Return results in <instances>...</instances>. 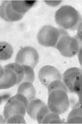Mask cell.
Here are the masks:
<instances>
[{
  "label": "cell",
  "instance_id": "obj_11",
  "mask_svg": "<svg viewBox=\"0 0 82 124\" xmlns=\"http://www.w3.org/2000/svg\"><path fill=\"white\" fill-rule=\"evenodd\" d=\"M13 9L17 13L25 15L27 12H28L34 5L37 1H20V0H13L10 1Z\"/></svg>",
  "mask_w": 82,
  "mask_h": 124
},
{
  "label": "cell",
  "instance_id": "obj_19",
  "mask_svg": "<svg viewBox=\"0 0 82 124\" xmlns=\"http://www.w3.org/2000/svg\"><path fill=\"white\" fill-rule=\"evenodd\" d=\"M81 103H78L76 105L74 106L73 109L71 110V112L69 113L67 117L66 120H69L71 118H73V117H82V112H81Z\"/></svg>",
  "mask_w": 82,
  "mask_h": 124
},
{
  "label": "cell",
  "instance_id": "obj_1",
  "mask_svg": "<svg viewBox=\"0 0 82 124\" xmlns=\"http://www.w3.org/2000/svg\"><path fill=\"white\" fill-rule=\"evenodd\" d=\"M55 21L61 29L75 31L81 25V15L72 6L65 5L56 12Z\"/></svg>",
  "mask_w": 82,
  "mask_h": 124
},
{
  "label": "cell",
  "instance_id": "obj_13",
  "mask_svg": "<svg viewBox=\"0 0 82 124\" xmlns=\"http://www.w3.org/2000/svg\"><path fill=\"white\" fill-rule=\"evenodd\" d=\"M44 105H46V103L43 101H41L39 99L34 98V99L28 101V104L27 106V113L31 118L36 119L38 111Z\"/></svg>",
  "mask_w": 82,
  "mask_h": 124
},
{
  "label": "cell",
  "instance_id": "obj_5",
  "mask_svg": "<svg viewBox=\"0 0 82 124\" xmlns=\"http://www.w3.org/2000/svg\"><path fill=\"white\" fill-rule=\"evenodd\" d=\"M79 41L71 36H63L60 37L59 41L56 46L57 51L65 57H74L79 53L81 46Z\"/></svg>",
  "mask_w": 82,
  "mask_h": 124
},
{
  "label": "cell",
  "instance_id": "obj_15",
  "mask_svg": "<svg viewBox=\"0 0 82 124\" xmlns=\"http://www.w3.org/2000/svg\"><path fill=\"white\" fill-rule=\"evenodd\" d=\"M3 68L10 69L15 72V74L17 76V84H20L21 82H23V77H24V70H23V68L21 65L15 62V63H11L8 64V65H6Z\"/></svg>",
  "mask_w": 82,
  "mask_h": 124
},
{
  "label": "cell",
  "instance_id": "obj_23",
  "mask_svg": "<svg viewBox=\"0 0 82 124\" xmlns=\"http://www.w3.org/2000/svg\"><path fill=\"white\" fill-rule=\"evenodd\" d=\"M67 123H82V117H73L69 120H66Z\"/></svg>",
  "mask_w": 82,
  "mask_h": 124
},
{
  "label": "cell",
  "instance_id": "obj_25",
  "mask_svg": "<svg viewBox=\"0 0 82 124\" xmlns=\"http://www.w3.org/2000/svg\"><path fill=\"white\" fill-rule=\"evenodd\" d=\"M3 71H4V69H3V68L2 67V65H0V79H1L2 76H3Z\"/></svg>",
  "mask_w": 82,
  "mask_h": 124
},
{
  "label": "cell",
  "instance_id": "obj_7",
  "mask_svg": "<svg viewBox=\"0 0 82 124\" xmlns=\"http://www.w3.org/2000/svg\"><path fill=\"white\" fill-rule=\"evenodd\" d=\"M61 74L56 67L52 65H45L41 67L38 73V78L41 83L47 87L51 82L54 80H61Z\"/></svg>",
  "mask_w": 82,
  "mask_h": 124
},
{
  "label": "cell",
  "instance_id": "obj_17",
  "mask_svg": "<svg viewBox=\"0 0 82 124\" xmlns=\"http://www.w3.org/2000/svg\"><path fill=\"white\" fill-rule=\"evenodd\" d=\"M62 120L61 119L59 114L52 112H50L46 115L42 120V123H62Z\"/></svg>",
  "mask_w": 82,
  "mask_h": 124
},
{
  "label": "cell",
  "instance_id": "obj_18",
  "mask_svg": "<svg viewBox=\"0 0 82 124\" xmlns=\"http://www.w3.org/2000/svg\"><path fill=\"white\" fill-rule=\"evenodd\" d=\"M47 88V89H48V93L50 92L56 90V89H62L64 91L68 92L66 87L65 85L62 83L61 80H54L52 82H51Z\"/></svg>",
  "mask_w": 82,
  "mask_h": 124
},
{
  "label": "cell",
  "instance_id": "obj_6",
  "mask_svg": "<svg viewBox=\"0 0 82 124\" xmlns=\"http://www.w3.org/2000/svg\"><path fill=\"white\" fill-rule=\"evenodd\" d=\"M39 61V54L34 47L26 46L17 52L15 62L21 65H28L34 68Z\"/></svg>",
  "mask_w": 82,
  "mask_h": 124
},
{
  "label": "cell",
  "instance_id": "obj_9",
  "mask_svg": "<svg viewBox=\"0 0 82 124\" xmlns=\"http://www.w3.org/2000/svg\"><path fill=\"white\" fill-rule=\"evenodd\" d=\"M23 16L24 15L17 13L13 9L10 1H3L0 6V17L6 22L13 23L20 21Z\"/></svg>",
  "mask_w": 82,
  "mask_h": 124
},
{
  "label": "cell",
  "instance_id": "obj_8",
  "mask_svg": "<svg viewBox=\"0 0 82 124\" xmlns=\"http://www.w3.org/2000/svg\"><path fill=\"white\" fill-rule=\"evenodd\" d=\"M82 79V73L81 70L77 67H71L69 68L64 72L61 79L62 83L66 87L68 92L70 93H74L73 87L75 83L79 79Z\"/></svg>",
  "mask_w": 82,
  "mask_h": 124
},
{
  "label": "cell",
  "instance_id": "obj_12",
  "mask_svg": "<svg viewBox=\"0 0 82 124\" xmlns=\"http://www.w3.org/2000/svg\"><path fill=\"white\" fill-rule=\"evenodd\" d=\"M17 92V93L25 96L28 101L34 99L37 93L35 87L33 86V83H30V82H22L21 84H19Z\"/></svg>",
  "mask_w": 82,
  "mask_h": 124
},
{
  "label": "cell",
  "instance_id": "obj_21",
  "mask_svg": "<svg viewBox=\"0 0 82 124\" xmlns=\"http://www.w3.org/2000/svg\"><path fill=\"white\" fill-rule=\"evenodd\" d=\"M6 123H26L24 116L16 114L6 119Z\"/></svg>",
  "mask_w": 82,
  "mask_h": 124
},
{
  "label": "cell",
  "instance_id": "obj_2",
  "mask_svg": "<svg viewBox=\"0 0 82 124\" xmlns=\"http://www.w3.org/2000/svg\"><path fill=\"white\" fill-rule=\"evenodd\" d=\"M47 107L50 111L57 114L66 113L70 107V100L66 91L56 89L48 93Z\"/></svg>",
  "mask_w": 82,
  "mask_h": 124
},
{
  "label": "cell",
  "instance_id": "obj_22",
  "mask_svg": "<svg viewBox=\"0 0 82 124\" xmlns=\"http://www.w3.org/2000/svg\"><path fill=\"white\" fill-rule=\"evenodd\" d=\"M81 87H82V79H79V80L75 82L73 87V92L78 95L80 103H81Z\"/></svg>",
  "mask_w": 82,
  "mask_h": 124
},
{
  "label": "cell",
  "instance_id": "obj_14",
  "mask_svg": "<svg viewBox=\"0 0 82 124\" xmlns=\"http://www.w3.org/2000/svg\"><path fill=\"white\" fill-rule=\"evenodd\" d=\"M13 54V46L6 41H0V61H8Z\"/></svg>",
  "mask_w": 82,
  "mask_h": 124
},
{
  "label": "cell",
  "instance_id": "obj_10",
  "mask_svg": "<svg viewBox=\"0 0 82 124\" xmlns=\"http://www.w3.org/2000/svg\"><path fill=\"white\" fill-rule=\"evenodd\" d=\"M3 69V75L0 79V89H8L17 85V76L15 72L10 69Z\"/></svg>",
  "mask_w": 82,
  "mask_h": 124
},
{
  "label": "cell",
  "instance_id": "obj_16",
  "mask_svg": "<svg viewBox=\"0 0 82 124\" xmlns=\"http://www.w3.org/2000/svg\"><path fill=\"white\" fill-rule=\"evenodd\" d=\"M24 70V77H23V82H30L33 83L35 80V72L33 67L28 65H22Z\"/></svg>",
  "mask_w": 82,
  "mask_h": 124
},
{
  "label": "cell",
  "instance_id": "obj_3",
  "mask_svg": "<svg viewBox=\"0 0 82 124\" xmlns=\"http://www.w3.org/2000/svg\"><path fill=\"white\" fill-rule=\"evenodd\" d=\"M27 104L28 100L27 98L23 94L17 93L7 100L3 108V116L6 119L16 114L24 116L27 113Z\"/></svg>",
  "mask_w": 82,
  "mask_h": 124
},
{
  "label": "cell",
  "instance_id": "obj_26",
  "mask_svg": "<svg viewBox=\"0 0 82 124\" xmlns=\"http://www.w3.org/2000/svg\"><path fill=\"white\" fill-rule=\"evenodd\" d=\"M3 100H4V97H3V96L0 95V104H1V103H3Z\"/></svg>",
  "mask_w": 82,
  "mask_h": 124
},
{
  "label": "cell",
  "instance_id": "obj_4",
  "mask_svg": "<svg viewBox=\"0 0 82 124\" xmlns=\"http://www.w3.org/2000/svg\"><path fill=\"white\" fill-rule=\"evenodd\" d=\"M60 37H61L60 29L51 25L44 26L37 33L38 43L46 47H56Z\"/></svg>",
  "mask_w": 82,
  "mask_h": 124
},
{
  "label": "cell",
  "instance_id": "obj_24",
  "mask_svg": "<svg viewBox=\"0 0 82 124\" xmlns=\"http://www.w3.org/2000/svg\"><path fill=\"white\" fill-rule=\"evenodd\" d=\"M0 123H6V118L4 117V116L0 115Z\"/></svg>",
  "mask_w": 82,
  "mask_h": 124
},
{
  "label": "cell",
  "instance_id": "obj_20",
  "mask_svg": "<svg viewBox=\"0 0 82 124\" xmlns=\"http://www.w3.org/2000/svg\"><path fill=\"white\" fill-rule=\"evenodd\" d=\"M50 109L49 108L47 107V104L44 105L43 107H41L40 110L38 111V113H37V117H36V120L37 121V123H42V120L44 117H46V115L47 114V113H50Z\"/></svg>",
  "mask_w": 82,
  "mask_h": 124
}]
</instances>
